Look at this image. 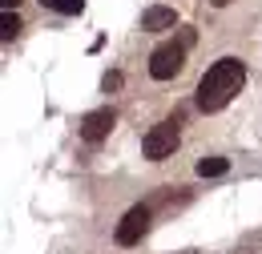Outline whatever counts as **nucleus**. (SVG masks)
<instances>
[{"label":"nucleus","mask_w":262,"mask_h":254,"mask_svg":"<svg viewBox=\"0 0 262 254\" xmlns=\"http://www.w3.org/2000/svg\"><path fill=\"white\" fill-rule=\"evenodd\" d=\"M16 4H20V0H4V8H8V12H12V8H16Z\"/></svg>","instance_id":"obj_11"},{"label":"nucleus","mask_w":262,"mask_h":254,"mask_svg":"<svg viewBox=\"0 0 262 254\" xmlns=\"http://www.w3.org/2000/svg\"><path fill=\"white\" fill-rule=\"evenodd\" d=\"M45 8H53V12H65V16H77V12H85V0H40Z\"/></svg>","instance_id":"obj_8"},{"label":"nucleus","mask_w":262,"mask_h":254,"mask_svg":"<svg viewBox=\"0 0 262 254\" xmlns=\"http://www.w3.org/2000/svg\"><path fill=\"white\" fill-rule=\"evenodd\" d=\"M182 65H186V45H158L154 49V57H149V77L154 81H169V77H178L182 73Z\"/></svg>","instance_id":"obj_3"},{"label":"nucleus","mask_w":262,"mask_h":254,"mask_svg":"<svg viewBox=\"0 0 262 254\" xmlns=\"http://www.w3.org/2000/svg\"><path fill=\"white\" fill-rule=\"evenodd\" d=\"M113 125H117V113L113 109H93V113L81 117V137L85 141H105Z\"/></svg>","instance_id":"obj_5"},{"label":"nucleus","mask_w":262,"mask_h":254,"mask_svg":"<svg viewBox=\"0 0 262 254\" xmlns=\"http://www.w3.org/2000/svg\"><path fill=\"white\" fill-rule=\"evenodd\" d=\"M210 4H214V8H226V4H230V0H210Z\"/></svg>","instance_id":"obj_12"},{"label":"nucleus","mask_w":262,"mask_h":254,"mask_svg":"<svg viewBox=\"0 0 262 254\" xmlns=\"http://www.w3.org/2000/svg\"><path fill=\"white\" fill-rule=\"evenodd\" d=\"M0 29H4V40H12V36H16V32H20V16H16V12H8V8H4V16H0Z\"/></svg>","instance_id":"obj_9"},{"label":"nucleus","mask_w":262,"mask_h":254,"mask_svg":"<svg viewBox=\"0 0 262 254\" xmlns=\"http://www.w3.org/2000/svg\"><path fill=\"white\" fill-rule=\"evenodd\" d=\"M101 89H105V93H113V89H121V73H105V81H101Z\"/></svg>","instance_id":"obj_10"},{"label":"nucleus","mask_w":262,"mask_h":254,"mask_svg":"<svg viewBox=\"0 0 262 254\" xmlns=\"http://www.w3.org/2000/svg\"><path fill=\"white\" fill-rule=\"evenodd\" d=\"M246 85V65L238 57H222L206 69V77L198 81V109L202 113H218L238 97V89Z\"/></svg>","instance_id":"obj_1"},{"label":"nucleus","mask_w":262,"mask_h":254,"mask_svg":"<svg viewBox=\"0 0 262 254\" xmlns=\"http://www.w3.org/2000/svg\"><path fill=\"white\" fill-rule=\"evenodd\" d=\"M226 170H230L226 158H202L198 161V178H222Z\"/></svg>","instance_id":"obj_7"},{"label":"nucleus","mask_w":262,"mask_h":254,"mask_svg":"<svg viewBox=\"0 0 262 254\" xmlns=\"http://www.w3.org/2000/svg\"><path fill=\"white\" fill-rule=\"evenodd\" d=\"M149 206H133V210H125V218L117 222V230H113V238H117V246H137L141 238H145V230H149Z\"/></svg>","instance_id":"obj_4"},{"label":"nucleus","mask_w":262,"mask_h":254,"mask_svg":"<svg viewBox=\"0 0 262 254\" xmlns=\"http://www.w3.org/2000/svg\"><path fill=\"white\" fill-rule=\"evenodd\" d=\"M178 25V12L173 8H165V4H154V8H145L141 12V29L145 32H165Z\"/></svg>","instance_id":"obj_6"},{"label":"nucleus","mask_w":262,"mask_h":254,"mask_svg":"<svg viewBox=\"0 0 262 254\" xmlns=\"http://www.w3.org/2000/svg\"><path fill=\"white\" fill-rule=\"evenodd\" d=\"M178 141H182L178 125H173V121H162V125H154L149 133H145L141 150H145V158H149V161H165V158H173Z\"/></svg>","instance_id":"obj_2"}]
</instances>
